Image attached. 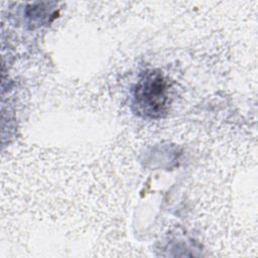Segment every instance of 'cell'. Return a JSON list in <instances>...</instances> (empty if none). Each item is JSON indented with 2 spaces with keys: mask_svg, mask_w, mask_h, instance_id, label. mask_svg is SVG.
<instances>
[{
  "mask_svg": "<svg viewBox=\"0 0 258 258\" xmlns=\"http://www.w3.org/2000/svg\"><path fill=\"white\" fill-rule=\"evenodd\" d=\"M165 90V83L162 77L149 73L137 86L136 103L145 114L150 116L160 115L166 102Z\"/></svg>",
  "mask_w": 258,
  "mask_h": 258,
  "instance_id": "1",
  "label": "cell"
}]
</instances>
